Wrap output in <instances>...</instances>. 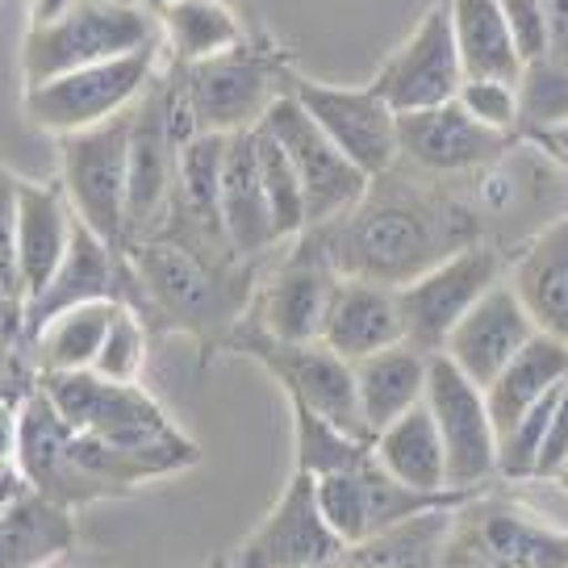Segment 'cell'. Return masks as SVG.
I'll use <instances>...</instances> for the list:
<instances>
[{
  "label": "cell",
  "instance_id": "6da1fadb",
  "mask_svg": "<svg viewBox=\"0 0 568 568\" xmlns=\"http://www.w3.org/2000/svg\"><path fill=\"white\" fill-rule=\"evenodd\" d=\"M343 276H364L402 288L426 267L477 243V217L456 196L423 189L397 172H385L352 210L314 226Z\"/></svg>",
  "mask_w": 568,
  "mask_h": 568
},
{
  "label": "cell",
  "instance_id": "7a4b0ae2",
  "mask_svg": "<svg viewBox=\"0 0 568 568\" xmlns=\"http://www.w3.org/2000/svg\"><path fill=\"white\" fill-rule=\"evenodd\" d=\"M125 260L142 288L134 310L142 322L160 318L196 338L226 343L251 305V260H213L163 234L130 243Z\"/></svg>",
  "mask_w": 568,
  "mask_h": 568
},
{
  "label": "cell",
  "instance_id": "3957f363",
  "mask_svg": "<svg viewBox=\"0 0 568 568\" xmlns=\"http://www.w3.org/2000/svg\"><path fill=\"white\" fill-rule=\"evenodd\" d=\"M38 389L71 430H84L130 452H168L196 460V447L168 423V414L139 385H118L84 368V373H42Z\"/></svg>",
  "mask_w": 568,
  "mask_h": 568
},
{
  "label": "cell",
  "instance_id": "277c9868",
  "mask_svg": "<svg viewBox=\"0 0 568 568\" xmlns=\"http://www.w3.org/2000/svg\"><path fill=\"white\" fill-rule=\"evenodd\" d=\"M160 42L142 47V51L118 54L92 68L63 71L54 80H42L34 89H26V118L47 130L54 139H68L92 125H105L122 118L142 101V92L155 84L160 75Z\"/></svg>",
  "mask_w": 568,
  "mask_h": 568
},
{
  "label": "cell",
  "instance_id": "5b68a950",
  "mask_svg": "<svg viewBox=\"0 0 568 568\" xmlns=\"http://www.w3.org/2000/svg\"><path fill=\"white\" fill-rule=\"evenodd\" d=\"M439 568H568V531L518 501L473 494L452 510Z\"/></svg>",
  "mask_w": 568,
  "mask_h": 568
},
{
  "label": "cell",
  "instance_id": "8992f818",
  "mask_svg": "<svg viewBox=\"0 0 568 568\" xmlns=\"http://www.w3.org/2000/svg\"><path fill=\"white\" fill-rule=\"evenodd\" d=\"M160 21L139 4H101V0H75L68 13L51 26L26 30L21 47V71L26 89L42 80H54L63 71L92 68L118 54L142 51L160 42Z\"/></svg>",
  "mask_w": 568,
  "mask_h": 568
},
{
  "label": "cell",
  "instance_id": "52a82bcc",
  "mask_svg": "<svg viewBox=\"0 0 568 568\" xmlns=\"http://www.w3.org/2000/svg\"><path fill=\"white\" fill-rule=\"evenodd\" d=\"M231 352H243L251 359H260L267 373L276 376L288 393V402L314 409L326 423H335L338 430H347L355 439H368V426L359 418V402H355V373L352 364L335 355L322 338H310V343H284V338H272L267 331H260L255 322H239L226 338Z\"/></svg>",
  "mask_w": 568,
  "mask_h": 568
},
{
  "label": "cell",
  "instance_id": "ba28073f",
  "mask_svg": "<svg viewBox=\"0 0 568 568\" xmlns=\"http://www.w3.org/2000/svg\"><path fill=\"white\" fill-rule=\"evenodd\" d=\"M288 75L272 59L267 47L239 42L234 51L205 59V63H180V89L189 97L201 134H239L264 122L276 97H284Z\"/></svg>",
  "mask_w": 568,
  "mask_h": 568
},
{
  "label": "cell",
  "instance_id": "9c48e42d",
  "mask_svg": "<svg viewBox=\"0 0 568 568\" xmlns=\"http://www.w3.org/2000/svg\"><path fill=\"white\" fill-rule=\"evenodd\" d=\"M130 118L59 139V184L75 217L109 247L125 251V180H130Z\"/></svg>",
  "mask_w": 568,
  "mask_h": 568
},
{
  "label": "cell",
  "instance_id": "30bf717a",
  "mask_svg": "<svg viewBox=\"0 0 568 568\" xmlns=\"http://www.w3.org/2000/svg\"><path fill=\"white\" fill-rule=\"evenodd\" d=\"M501 281H506V260L489 243H468L456 255L426 267L423 276L397 288L406 343L426 355H439L464 314Z\"/></svg>",
  "mask_w": 568,
  "mask_h": 568
},
{
  "label": "cell",
  "instance_id": "8fae6325",
  "mask_svg": "<svg viewBox=\"0 0 568 568\" xmlns=\"http://www.w3.org/2000/svg\"><path fill=\"white\" fill-rule=\"evenodd\" d=\"M260 125L281 142V151L288 155L293 172H297V180H302L305 231H314V226H326V222L343 217L359 196L368 193L373 180L364 176V172L338 151L335 142L322 134L318 125H314V118H310L288 92L272 101V109L264 113V122Z\"/></svg>",
  "mask_w": 568,
  "mask_h": 568
},
{
  "label": "cell",
  "instance_id": "7c38bea8",
  "mask_svg": "<svg viewBox=\"0 0 568 568\" xmlns=\"http://www.w3.org/2000/svg\"><path fill=\"white\" fill-rule=\"evenodd\" d=\"M423 406L430 409L435 430L444 439L452 489H480L489 477H497V435L485 389L473 385L444 352L430 355Z\"/></svg>",
  "mask_w": 568,
  "mask_h": 568
},
{
  "label": "cell",
  "instance_id": "4fadbf2b",
  "mask_svg": "<svg viewBox=\"0 0 568 568\" xmlns=\"http://www.w3.org/2000/svg\"><path fill=\"white\" fill-rule=\"evenodd\" d=\"M338 276L343 272L331 260L322 234L302 231L293 251L251 297L255 310H251L247 322H255L260 331H267L272 338H284V343H310V338L322 335V318H326V305L335 297Z\"/></svg>",
  "mask_w": 568,
  "mask_h": 568
},
{
  "label": "cell",
  "instance_id": "5bb4252c",
  "mask_svg": "<svg viewBox=\"0 0 568 568\" xmlns=\"http://www.w3.org/2000/svg\"><path fill=\"white\" fill-rule=\"evenodd\" d=\"M284 92L368 180L385 176L397 163V113L373 89H338V84L288 75Z\"/></svg>",
  "mask_w": 568,
  "mask_h": 568
},
{
  "label": "cell",
  "instance_id": "9a60e30c",
  "mask_svg": "<svg viewBox=\"0 0 568 568\" xmlns=\"http://www.w3.org/2000/svg\"><path fill=\"white\" fill-rule=\"evenodd\" d=\"M460 84H464V63H460V51H456V34H452V18H447V0H444L381 63V71L373 75L368 89L402 118V113H418V109H435L456 101Z\"/></svg>",
  "mask_w": 568,
  "mask_h": 568
},
{
  "label": "cell",
  "instance_id": "2e32d148",
  "mask_svg": "<svg viewBox=\"0 0 568 568\" xmlns=\"http://www.w3.org/2000/svg\"><path fill=\"white\" fill-rule=\"evenodd\" d=\"M176 163L180 142L168 130V113H163V84L142 92L130 118V180H125V247L151 239L163 231L168 210H172V193H176Z\"/></svg>",
  "mask_w": 568,
  "mask_h": 568
},
{
  "label": "cell",
  "instance_id": "e0dca14e",
  "mask_svg": "<svg viewBox=\"0 0 568 568\" xmlns=\"http://www.w3.org/2000/svg\"><path fill=\"white\" fill-rule=\"evenodd\" d=\"M343 556V539L326 527L318 510L314 477L293 473L272 515L251 531L226 568H335Z\"/></svg>",
  "mask_w": 568,
  "mask_h": 568
},
{
  "label": "cell",
  "instance_id": "ac0fdd59",
  "mask_svg": "<svg viewBox=\"0 0 568 568\" xmlns=\"http://www.w3.org/2000/svg\"><path fill=\"white\" fill-rule=\"evenodd\" d=\"M134 297V267L125 260V251L109 247L105 239L75 217V231H71L68 255L63 264L54 267V276L47 281V288L21 305V338H30L47 326L51 318H59L63 310L89 302H130Z\"/></svg>",
  "mask_w": 568,
  "mask_h": 568
},
{
  "label": "cell",
  "instance_id": "d6986e66",
  "mask_svg": "<svg viewBox=\"0 0 568 568\" xmlns=\"http://www.w3.org/2000/svg\"><path fill=\"white\" fill-rule=\"evenodd\" d=\"M506 151H510V134L473 122L460 101L397 118V160H406L426 176L489 172Z\"/></svg>",
  "mask_w": 568,
  "mask_h": 568
},
{
  "label": "cell",
  "instance_id": "ffe728a7",
  "mask_svg": "<svg viewBox=\"0 0 568 568\" xmlns=\"http://www.w3.org/2000/svg\"><path fill=\"white\" fill-rule=\"evenodd\" d=\"M71 430L59 409L42 397V389L26 393L18 409V468L26 473L30 489L38 497H47L54 506H84V501H97V497H109V489L101 480H92L75 456H71Z\"/></svg>",
  "mask_w": 568,
  "mask_h": 568
},
{
  "label": "cell",
  "instance_id": "44dd1931",
  "mask_svg": "<svg viewBox=\"0 0 568 568\" xmlns=\"http://www.w3.org/2000/svg\"><path fill=\"white\" fill-rule=\"evenodd\" d=\"M535 335H539V331H535L531 314L523 310L510 281H501V284H494V288L464 314L460 326L447 335L444 355L473 381V385L485 389Z\"/></svg>",
  "mask_w": 568,
  "mask_h": 568
},
{
  "label": "cell",
  "instance_id": "7402d4cb",
  "mask_svg": "<svg viewBox=\"0 0 568 568\" xmlns=\"http://www.w3.org/2000/svg\"><path fill=\"white\" fill-rule=\"evenodd\" d=\"M318 338L347 364H359V359L385 352L393 343H406L397 288L381 281H364V276H338Z\"/></svg>",
  "mask_w": 568,
  "mask_h": 568
},
{
  "label": "cell",
  "instance_id": "603a6c76",
  "mask_svg": "<svg viewBox=\"0 0 568 568\" xmlns=\"http://www.w3.org/2000/svg\"><path fill=\"white\" fill-rule=\"evenodd\" d=\"M217 210H222V234L231 243L234 260H260L267 247H276V226L267 210L260 160H255V130L226 134L222 151V189H217Z\"/></svg>",
  "mask_w": 568,
  "mask_h": 568
},
{
  "label": "cell",
  "instance_id": "cb8c5ba5",
  "mask_svg": "<svg viewBox=\"0 0 568 568\" xmlns=\"http://www.w3.org/2000/svg\"><path fill=\"white\" fill-rule=\"evenodd\" d=\"M75 231V210H71L63 184H34L21 180L18 193V276H21V305L38 297L54 267L63 264Z\"/></svg>",
  "mask_w": 568,
  "mask_h": 568
},
{
  "label": "cell",
  "instance_id": "d4e9b609",
  "mask_svg": "<svg viewBox=\"0 0 568 568\" xmlns=\"http://www.w3.org/2000/svg\"><path fill=\"white\" fill-rule=\"evenodd\" d=\"M535 331L568 343V213L535 234L506 272Z\"/></svg>",
  "mask_w": 568,
  "mask_h": 568
},
{
  "label": "cell",
  "instance_id": "484cf974",
  "mask_svg": "<svg viewBox=\"0 0 568 568\" xmlns=\"http://www.w3.org/2000/svg\"><path fill=\"white\" fill-rule=\"evenodd\" d=\"M426 368H430V355L409 343H393L385 352L352 364L355 402H359V418L368 426V435L385 430L414 406H423Z\"/></svg>",
  "mask_w": 568,
  "mask_h": 568
},
{
  "label": "cell",
  "instance_id": "4316f807",
  "mask_svg": "<svg viewBox=\"0 0 568 568\" xmlns=\"http://www.w3.org/2000/svg\"><path fill=\"white\" fill-rule=\"evenodd\" d=\"M568 381V343L551 335H535L523 352L485 385V406L494 418V435L523 418L535 402H544L551 389Z\"/></svg>",
  "mask_w": 568,
  "mask_h": 568
},
{
  "label": "cell",
  "instance_id": "83f0119b",
  "mask_svg": "<svg viewBox=\"0 0 568 568\" xmlns=\"http://www.w3.org/2000/svg\"><path fill=\"white\" fill-rule=\"evenodd\" d=\"M373 460L389 473L393 480H402L406 489L418 494H444L447 485V456L444 439L435 430V418L426 406H414L402 414L397 423L373 435Z\"/></svg>",
  "mask_w": 568,
  "mask_h": 568
},
{
  "label": "cell",
  "instance_id": "f1b7e54d",
  "mask_svg": "<svg viewBox=\"0 0 568 568\" xmlns=\"http://www.w3.org/2000/svg\"><path fill=\"white\" fill-rule=\"evenodd\" d=\"M447 18L456 34V51L464 63V80H506L518 84L523 59L506 30L497 0H447Z\"/></svg>",
  "mask_w": 568,
  "mask_h": 568
},
{
  "label": "cell",
  "instance_id": "f546056e",
  "mask_svg": "<svg viewBox=\"0 0 568 568\" xmlns=\"http://www.w3.org/2000/svg\"><path fill=\"white\" fill-rule=\"evenodd\" d=\"M122 302H89L63 310L59 318H51L34 338V368L42 373H84L97 364V352L105 343V331Z\"/></svg>",
  "mask_w": 568,
  "mask_h": 568
},
{
  "label": "cell",
  "instance_id": "4dcf8cb0",
  "mask_svg": "<svg viewBox=\"0 0 568 568\" xmlns=\"http://www.w3.org/2000/svg\"><path fill=\"white\" fill-rule=\"evenodd\" d=\"M71 510L30 494L0 518V568H47L71 548Z\"/></svg>",
  "mask_w": 568,
  "mask_h": 568
},
{
  "label": "cell",
  "instance_id": "1f68e13d",
  "mask_svg": "<svg viewBox=\"0 0 568 568\" xmlns=\"http://www.w3.org/2000/svg\"><path fill=\"white\" fill-rule=\"evenodd\" d=\"M160 34L172 47L176 63H205L234 51L243 38V26L222 0H172L160 13Z\"/></svg>",
  "mask_w": 568,
  "mask_h": 568
},
{
  "label": "cell",
  "instance_id": "d6a6232c",
  "mask_svg": "<svg viewBox=\"0 0 568 568\" xmlns=\"http://www.w3.org/2000/svg\"><path fill=\"white\" fill-rule=\"evenodd\" d=\"M447 527H452V510H426L347 551L373 568H439Z\"/></svg>",
  "mask_w": 568,
  "mask_h": 568
},
{
  "label": "cell",
  "instance_id": "836d02e7",
  "mask_svg": "<svg viewBox=\"0 0 568 568\" xmlns=\"http://www.w3.org/2000/svg\"><path fill=\"white\" fill-rule=\"evenodd\" d=\"M288 406H293V430H297V473L318 480L331 473H352V468L373 460L368 439H355L297 402H288Z\"/></svg>",
  "mask_w": 568,
  "mask_h": 568
},
{
  "label": "cell",
  "instance_id": "e575fe53",
  "mask_svg": "<svg viewBox=\"0 0 568 568\" xmlns=\"http://www.w3.org/2000/svg\"><path fill=\"white\" fill-rule=\"evenodd\" d=\"M518 130L544 134L568 122V59L565 54H539L523 63L518 75Z\"/></svg>",
  "mask_w": 568,
  "mask_h": 568
},
{
  "label": "cell",
  "instance_id": "d590c367",
  "mask_svg": "<svg viewBox=\"0 0 568 568\" xmlns=\"http://www.w3.org/2000/svg\"><path fill=\"white\" fill-rule=\"evenodd\" d=\"M255 160H260V180H264L267 210H272V226L276 239H297L305 231V193L302 180L293 172L281 142L267 134L264 125H255Z\"/></svg>",
  "mask_w": 568,
  "mask_h": 568
},
{
  "label": "cell",
  "instance_id": "8d00e7d4",
  "mask_svg": "<svg viewBox=\"0 0 568 568\" xmlns=\"http://www.w3.org/2000/svg\"><path fill=\"white\" fill-rule=\"evenodd\" d=\"M142 359H146V322L130 305H118L92 373L105 376V381H118V385H134L142 373Z\"/></svg>",
  "mask_w": 568,
  "mask_h": 568
},
{
  "label": "cell",
  "instance_id": "74e56055",
  "mask_svg": "<svg viewBox=\"0 0 568 568\" xmlns=\"http://www.w3.org/2000/svg\"><path fill=\"white\" fill-rule=\"evenodd\" d=\"M456 101L485 130H497V134H515L518 130V89L506 80H464Z\"/></svg>",
  "mask_w": 568,
  "mask_h": 568
},
{
  "label": "cell",
  "instance_id": "f35d334b",
  "mask_svg": "<svg viewBox=\"0 0 568 568\" xmlns=\"http://www.w3.org/2000/svg\"><path fill=\"white\" fill-rule=\"evenodd\" d=\"M18 193L21 180L0 163V293L21 302L18 276Z\"/></svg>",
  "mask_w": 568,
  "mask_h": 568
},
{
  "label": "cell",
  "instance_id": "ab89813d",
  "mask_svg": "<svg viewBox=\"0 0 568 568\" xmlns=\"http://www.w3.org/2000/svg\"><path fill=\"white\" fill-rule=\"evenodd\" d=\"M497 4H501V18H506V30L515 38V51L523 63L551 51L548 13L539 0H497Z\"/></svg>",
  "mask_w": 568,
  "mask_h": 568
},
{
  "label": "cell",
  "instance_id": "60d3db41",
  "mask_svg": "<svg viewBox=\"0 0 568 568\" xmlns=\"http://www.w3.org/2000/svg\"><path fill=\"white\" fill-rule=\"evenodd\" d=\"M565 464H568V381L560 385V397H556V409H551V423H548V439H544V452H539L531 480H556V473Z\"/></svg>",
  "mask_w": 568,
  "mask_h": 568
},
{
  "label": "cell",
  "instance_id": "b9f144b4",
  "mask_svg": "<svg viewBox=\"0 0 568 568\" xmlns=\"http://www.w3.org/2000/svg\"><path fill=\"white\" fill-rule=\"evenodd\" d=\"M30 494H34V489H30L26 473L18 468V460H0V518L9 515L13 506H21Z\"/></svg>",
  "mask_w": 568,
  "mask_h": 568
},
{
  "label": "cell",
  "instance_id": "7bdbcfd3",
  "mask_svg": "<svg viewBox=\"0 0 568 568\" xmlns=\"http://www.w3.org/2000/svg\"><path fill=\"white\" fill-rule=\"evenodd\" d=\"M18 397L0 393V460H18Z\"/></svg>",
  "mask_w": 568,
  "mask_h": 568
},
{
  "label": "cell",
  "instance_id": "ee69618b",
  "mask_svg": "<svg viewBox=\"0 0 568 568\" xmlns=\"http://www.w3.org/2000/svg\"><path fill=\"white\" fill-rule=\"evenodd\" d=\"M544 13H548V30H551V51L568 59V0H539Z\"/></svg>",
  "mask_w": 568,
  "mask_h": 568
},
{
  "label": "cell",
  "instance_id": "f6af8a7d",
  "mask_svg": "<svg viewBox=\"0 0 568 568\" xmlns=\"http://www.w3.org/2000/svg\"><path fill=\"white\" fill-rule=\"evenodd\" d=\"M71 4H75V0H30V30L59 21L71 9Z\"/></svg>",
  "mask_w": 568,
  "mask_h": 568
},
{
  "label": "cell",
  "instance_id": "bcb514c9",
  "mask_svg": "<svg viewBox=\"0 0 568 568\" xmlns=\"http://www.w3.org/2000/svg\"><path fill=\"white\" fill-rule=\"evenodd\" d=\"M544 151H548L551 160H560L568 168V122L565 125H556V130H544V134H531Z\"/></svg>",
  "mask_w": 568,
  "mask_h": 568
},
{
  "label": "cell",
  "instance_id": "7dc6e473",
  "mask_svg": "<svg viewBox=\"0 0 568 568\" xmlns=\"http://www.w3.org/2000/svg\"><path fill=\"white\" fill-rule=\"evenodd\" d=\"M142 9H146V13H155V18H160L163 9H168V4H172V0H139Z\"/></svg>",
  "mask_w": 568,
  "mask_h": 568
},
{
  "label": "cell",
  "instance_id": "c3c4849f",
  "mask_svg": "<svg viewBox=\"0 0 568 568\" xmlns=\"http://www.w3.org/2000/svg\"><path fill=\"white\" fill-rule=\"evenodd\" d=\"M335 568H373V565H364V560H359V556H352V551H347V556H343V560H338Z\"/></svg>",
  "mask_w": 568,
  "mask_h": 568
},
{
  "label": "cell",
  "instance_id": "681fc988",
  "mask_svg": "<svg viewBox=\"0 0 568 568\" xmlns=\"http://www.w3.org/2000/svg\"><path fill=\"white\" fill-rule=\"evenodd\" d=\"M556 485H560V489H565V494H568V464H565V468H560V473H556Z\"/></svg>",
  "mask_w": 568,
  "mask_h": 568
},
{
  "label": "cell",
  "instance_id": "f907efd6",
  "mask_svg": "<svg viewBox=\"0 0 568 568\" xmlns=\"http://www.w3.org/2000/svg\"><path fill=\"white\" fill-rule=\"evenodd\" d=\"M101 4H139V0H101ZM142 9V4H139Z\"/></svg>",
  "mask_w": 568,
  "mask_h": 568
}]
</instances>
